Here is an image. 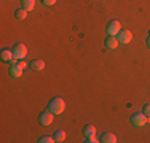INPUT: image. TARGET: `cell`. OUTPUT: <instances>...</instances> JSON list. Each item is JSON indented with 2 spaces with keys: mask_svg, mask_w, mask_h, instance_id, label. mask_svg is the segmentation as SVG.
<instances>
[{
  "mask_svg": "<svg viewBox=\"0 0 150 143\" xmlns=\"http://www.w3.org/2000/svg\"><path fill=\"white\" fill-rule=\"evenodd\" d=\"M19 64H21V65H23V69H26V67H27V62H26V60H19Z\"/></svg>",
  "mask_w": 150,
  "mask_h": 143,
  "instance_id": "cell-20",
  "label": "cell"
},
{
  "mask_svg": "<svg viewBox=\"0 0 150 143\" xmlns=\"http://www.w3.org/2000/svg\"><path fill=\"white\" fill-rule=\"evenodd\" d=\"M147 46L150 48V35H149V38H147Z\"/></svg>",
  "mask_w": 150,
  "mask_h": 143,
  "instance_id": "cell-21",
  "label": "cell"
},
{
  "mask_svg": "<svg viewBox=\"0 0 150 143\" xmlns=\"http://www.w3.org/2000/svg\"><path fill=\"white\" fill-rule=\"evenodd\" d=\"M53 118H54V113H53L51 110H45V111L40 113V116H38V123H40L42 126H50V124L53 123Z\"/></svg>",
  "mask_w": 150,
  "mask_h": 143,
  "instance_id": "cell-6",
  "label": "cell"
},
{
  "mask_svg": "<svg viewBox=\"0 0 150 143\" xmlns=\"http://www.w3.org/2000/svg\"><path fill=\"white\" fill-rule=\"evenodd\" d=\"M150 121V118H147L144 113H134V114H131V124H133L134 127H142V126H145Z\"/></svg>",
  "mask_w": 150,
  "mask_h": 143,
  "instance_id": "cell-2",
  "label": "cell"
},
{
  "mask_svg": "<svg viewBox=\"0 0 150 143\" xmlns=\"http://www.w3.org/2000/svg\"><path fill=\"white\" fill-rule=\"evenodd\" d=\"M117 38H118L120 45H128V43H131V40H133V32L128 30V29L120 30V34L117 35Z\"/></svg>",
  "mask_w": 150,
  "mask_h": 143,
  "instance_id": "cell-7",
  "label": "cell"
},
{
  "mask_svg": "<svg viewBox=\"0 0 150 143\" xmlns=\"http://www.w3.org/2000/svg\"><path fill=\"white\" fill-rule=\"evenodd\" d=\"M15 16H16V19H26V18H27V10L19 8V10L15 13Z\"/></svg>",
  "mask_w": 150,
  "mask_h": 143,
  "instance_id": "cell-15",
  "label": "cell"
},
{
  "mask_svg": "<svg viewBox=\"0 0 150 143\" xmlns=\"http://www.w3.org/2000/svg\"><path fill=\"white\" fill-rule=\"evenodd\" d=\"M85 142H86V143H96L99 140L96 138V135H93V137H86V138H85Z\"/></svg>",
  "mask_w": 150,
  "mask_h": 143,
  "instance_id": "cell-19",
  "label": "cell"
},
{
  "mask_svg": "<svg viewBox=\"0 0 150 143\" xmlns=\"http://www.w3.org/2000/svg\"><path fill=\"white\" fill-rule=\"evenodd\" d=\"M93 135H96V127L91 126V124H88V126H85L83 129V137H93Z\"/></svg>",
  "mask_w": 150,
  "mask_h": 143,
  "instance_id": "cell-12",
  "label": "cell"
},
{
  "mask_svg": "<svg viewBox=\"0 0 150 143\" xmlns=\"http://www.w3.org/2000/svg\"><path fill=\"white\" fill-rule=\"evenodd\" d=\"M104 45H105L107 49H115L120 43H118V38H117V37H110V35H109V38H105Z\"/></svg>",
  "mask_w": 150,
  "mask_h": 143,
  "instance_id": "cell-10",
  "label": "cell"
},
{
  "mask_svg": "<svg viewBox=\"0 0 150 143\" xmlns=\"http://www.w3.org/2000/svg\"><path fill=\"white\" fill-rule=\"evenodd\" d=\"M0 57H2V60H5V62H11V60L15 59V54H13V49L3 48L2 51H0Z\"/></svg>",
  "mask_w": 150,
  "mask_h": 143,
  "instance_id": "cell-8",
  "label": "cell"
},
{
  "mask_svg": "<svg viewBox=\"0 0 150 143\" xmlns=\"http://www.w3.org/2000/svg\"><path fill=\"white\" fill-rule=\"evenodd\" d=\"M120 30H121L120 21L113 19V21H110V22L107 24V35H110V37H117V35L120 34Z\"/></svg>",
  "mask_w": 150,
  "mask_h": 143,
  "instance_id": "cell-5",
  "label": "cell"
},
{
  "mask_svg": "<svg viewBox=\"0 0 150 143\" xmlns=\"http://www.w3.org/2000/svg\"><path fill=\"white\" fill-rule=\"evenodd\" d=\"M53 137H54V140L56 142H64V140H66V132H64L62 130V129H59V130H56L54 132V135H53Z\"/></svg>",
  "mask_w": 150,
  "mask_h": 143,
  "instance_id": "cell-14",
  "label": "cell"
},
{
  "mask_svg": "<svg viewBox=\"0 0 150 143\" xmlns=\"http://www.w3.org/2000/svg\"><path fill=\"white\" fill-rule=\"evenodd\" d=\"M16 59H13L11 60V65H10V69H8V73H10V76H13V78H19V76H23V65H21L19 62H15Z\"/></svg>",
  "mask_w": 150,
  "mask_h": 143,
  "instance_id": "cell-4",
  "label": "cell"
},
{
  "mask_svg": "<svg viewBox=\"0 0 150 143\" xmlns=\"http://www.w3.org/2000/svg\"><path fill=\"white\" fill-rule=\"evenodd\" d=\"M142 113H144L147 118H150V103H145V105H144V108H142Z\"/></svg>",
  "mask_w": 150,
  "mask_h": 143,
  "instance_id": "cell-17",
  "label": "cell"
},
{
  "mask_svg": "<svg viewBox=\"0 0 150 143\" xmlns=\"http://www.w3.org/2000/svg\"><path fill=\"white\" fill-rule=\"evenodd\" d=\"M56 2H58V0H42V3H43L45 6H53Z\"/></svg>",
  "mask_w": 150,
  "mask_h": 143,
  "instance_id": "cell-18",
  "label": "cell"
},
{
  "mask_svg": "<svg viewBox=\"0 0 150 143\" xmlns=\"http://www.w3.org/2000/svg\"><path fill=\"white\" fill-rule=\"evenodd\" d=\"M48 110H51L54 114L64 113V110H66V102H64V99H62V97H54L51 102H50Z\"/></svg>",
  "mask_w": 150,
  "mask_h": 143,
  "instance_id": "cell-1",
  "label": "cell"
},
{
  "mask_svg": "<svg viewBox=\"0 0 150 143\" xmlns=\"http://www.w3.org/2000/svg\"><path fill=\"white\" fill-rule=\"evenodd\" d=\"M30 69L34 70V72L43 70V69H45V60H43V59H34V60L30 62Z\"/></svg>",
  "mask_w": 150,
  "mask_h": 143,
  "instance_id": "cell-9",
  "label": "cell"
},
{
  "mask_svg": "<svg viewBox=\"0 0 150 143\" xmlns=\"http://www.w3.org/2000/svg\"><path fill=\"white\" fill-rule=\"evenodd\" d=\"M13 54H15V59L18 60H23L24 57L27 56V48L24 43H16L15 46H13Z\"/></svg>",
  "mask_w": 150,
  "mask_h": 143,
  "instance_id": "cell-3",
  "label": "cell"
},
{
  "mask_svg": "<svg viewBox=\"0 0 150 143\" xmlns=\"http://www.w3.org/2000/svg\"><path fill=\"white\" fill-rule=\"evenodd\" d=\"M21 5H23L24 10L30 11V10H34V6H35V0H21Z\"/></svg>",
  "mask_w": 150,
  "mask_h": 143,
  "instance_id": "cell-13",
  "label": "cell"
},
{
  "mask_svg": "<svg viewBox=\"0 0 150 143\" xmlns=\"http://www.w3.org/2000/svg\"><path fill=\"white\" fill-rule=\"evenodd\" d=\"M101 142L102 143H115L117 137H115V134H112V132H104V134L101 135Z\"/></svg>",
  "mask_w": 150,
  "mask_h": 143,
  "instance_id": "cell-11",
  "label": "cell"
},
{
  "mask_svg": "<svg viewBox=\"0 0 150 143\" xmlns=\"http://www.w3.org/2000/svg\"><path fill=\"white\" fill-rule=\"evenodd\" d=\"M54 137H51V135H43V137L38 138V143H54Z\"/></svg>",
  "mask_w": 150,
  "mask_h": 143,
  "instance_id": "cell-16",
  "label": "cell"
}]
</instances>
